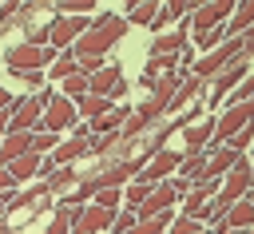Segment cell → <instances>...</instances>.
<instances>
[{"label": "cell", "instance_id": "cell-1", "mask_svg": "<svg viewBox=\"0 0 254 234\" xmlns=\"http://www.w3.org/2000/svg\"><path fill=\"white\" fill-rule=\"evenodd\" d=\"M127 28H131L127 16H119V12H103L99 20H91V32L71 48V56H75V59H83V56H99V59H103V52H111V48L127 36Z\"/></svg>", "mask_w": 254, "mask_h": 234}, {"label": "cell", "instance_id": "cell-2", "mask_svg": "<svg viewBox=\"0 0 254 234\" xmlns=\"http://www.w3.org/2000/svg\"><path fill=\"white\" fill-rule=\"evenodd\" d=\"M56 59H60L56 48H36V44H28V40L4 52V63H8L12 75H20V71H44V67H52Z\"/></svg>", "mask_w": 254, "mask_h": 234}, {"label": "cell", "instance_id": "cell-3", "mask_svg": "<svg viewBox=\"0 0 254 234\" xmlns=\"http://www.w3.org/2000/svg\"><path fill=\"white\" fill-rule=\"evenodd\" d=\"M234 8L238 4H230V0H214V4H198L194 12H190V32L194 36H206V32H214V28H226L230 24V16H234Z\"/></svg>", "mask_w": 254, "mask_h": 234}, {"label": "cell", "instance_id": "cell-4", "mask_svg": "<svg viewBox=\"0 0 254 234\" xmlns=\"http://www.w3.org/2000/svg\"><path fill=\"white\" fill-rule=\"evenodd\" d=\"M254 127V103H238V107H226L218 115V135H214V147H226L238 131Z\"/></svg>", "mask_w": 254, "mask_h": 234}, {"label": "cell", "instance_id": "cell-5", "mask_svg": "<svg viewBox=\"0 0 254 234\" xmlns=\"http://www.w3.org/2000/svg\"><path fill=\"white\" fill-rule=\"evenodd\" d=\"M79 123V107L67 99V95H56L48 107H44V131H52V135H64L67 127H75Z\"/></svg>", "mask_w": 254, "mask_h": 234}, {"label": "cell", "instance_id": "cell-6", "mask_svg": "<svg viewBox=\"0 0 254 234\" xmlns=\"http://www.w3.org/2000/svg\"><path fill=\"white\" fill-rule=\"evenodd\" d=\"M115 214H119V210H103V206L87 202V206L75 210V226H71V234H107V230L115 226Z\"/></svg>", "mask_w": 254, "mask_h": 234}, {"label": "cell", "instance_id": "cell-7", "mask_svg": "<svg viewBox=\"0 0 254 234\" xmlns=\"http://www.w3.org/2000/svg\"><path fill=\"white\" fill-rule=\"evenodd\" d=\"M183 159H187L183 151H159V155H155V159L147 163V171H143L139 178H143V182H151V186H159V182H167L171 175H179Z\"/></svg>", "mask_w": 254, "mask_h": 234}, {"label": "cell", "instance_id": "cell-8", "mask_svg": "<svg viewBox=\"0 0 254 234\" xmlns=\"http://www.w3.org/2000/svg\"><path fill=\"white\" fill-rule=\"evenodd\" d=\"M250 171H254V167H250V163L242 159V163H238V167H234V171H230V175L222 178V198H226L230 206H234V202H242V198L250 194V186H254Z\"/></svg>", "mask_w": 254, "mask_h": 234}, {"label": "cell", "instance_id": "cell-9", "mask_svg": "<svg viewBox=\"0 0 254 234\" xmlns=\"http://www.w3.org/2000/svg\"><path fill=\"white\" fill-rule=\"evenodd\" d=\"M91 95H107L111 103L127 95V83H123V75H119V67H115V63H107L99 75H91Z\"/></svg>", "mask_w": 254, "mask_h": 234}, {"label": "cell", "instance_id": "cell-10", "mask_svg": "<svg viewBox=\"0 0 254 234\" xmlns=\"http://www.w3.org/2000/svg\"><path fill=\"white\" fill-rule=\"evenodd\" d=\"M206 155H210V159H206V178H226V175L242 163V155H238L234 147H214V143H210Z\"/></svg>", "mask_w": 254, "mask_h": 234}, {"label": "cell", "instance_id": "cell-11", "mask_svg": "<svg viewBox=\"0 0 254 234\" xmlns=\"http://www.w3.org/2000/svg\"><path fill=\"white\" fill-rule=\"evenodd\" d=\"M32 151V135L28 131H8L4 139H0V167H12L16 159H24Z\"/></svg>", "mask_w": 254, "mask_h": 234}, {"label": "cell", "instance_id": "cell-12", "mask_svg": "<svg viewBox=\"0 0 254 234\" xmlns=\"http://www.w3.org/2000/svg\"><path fill=\"white\" fill-rule=\"evenodd\" d=\"M214 135H218V119H198L194 127H187L183 131V143H187V151H202V147H210L214 143Z\"/></svg>", "mask_w": 254, "mask_h": 234}, {"label": "cell", "instance_id": "cell-13", "mask_svg": "<svg viewBox=\"0 0 254 234\" xmlns=\"http://www.w3.org/2000/svg\"><path fill=\"white\" fill-rule=\"evenodd\" d=\"M83 155H91V139H83V135H71V139H64V143L52 151L56 167H71V163L83 159Z\"/></svg>", "mask_w": 254, "mask_h": 234}, {"label": "cell", "instance_id": "cell-14", "mask_svg": "<svg viewBox=\"0 0 254 234\" xmlns=\"http://www.w3.org/2000/svg\"><path fill=\"white\" fill-rule=\"evenodd\" d=\"M250 28H254V0H246V4H238V8H234V16H230L226 32H230V40H242Z\"/></svg>", "mask_w": 254, "mask_h": 234}, {"label": "cell", "instance_id": "cell-15", "mask_svg": "<svg viewBox=\"0 0 254 234\" xmlns=\"http://www.w3.org/2000/svg\"><path fill=\"white\" fill-rule=\"evenodd\" d=\"M159 12H163V4H155V0H139V4H131V8H127V24H139V28H151Z\"/></svg>", "mask_w": 254, "mask_h": 234}, {"label": "cell", "instance_id": "cell-16", "mask_svg": "<svg viewBox=\"0 0 254 234\" xmlns=\"http://www.w3.org/2000/svg\"><path fill=\"white\" fill-rule=\"evenodd\" d=\"M206 151H187V159H183V167H179V178H187V182H198L202 175H206Z\"/></svg>", "mask_w": 254, "mask_h": 234}, {"label": "cell", "instance_id": "cell-17", "mask_svg": "<svg viewBox=\"0 0 254 234\" xmlns=\"http://www.w3.org/2000/svg\"><path fill=\"white\" fill-rule=\"evenodd\" d=\"M226 226H234L238 234H246V230H254V202H234L230 206V214H226Z\"/></svg>", "mask_w": 254, "mask_h": 234}, {"label": "cell", "instance_id": "cell-18", "mask_svg": "<svg viewBox=\"0 0 254 234\" xmlns=\"http://www.w3.org/2000/svg\"><path fill=\"white\" fill-rule=\"evenodd\" d=\"M40 163H44V155L28 151V155H24V159H16L8 171H12V178H16V182H28V178H36V175H40Z\"/></svg>", "mask_w": 254, "mask_h": 234}, {"label": "cell", "instance_id": "cell-19", "mask_svg": "<svg viewBox=\"0 0 254 234\" xmlns=\"http://www.w3.org/2000/svg\"><path fill=\"white\" fill-rule=\"evenodd\" d=\"M151 194H155V186H151V182H143V178H135V182H127V186H123V202H127V210H139Z\"/></svg>", "mask_w": 254, "mask_h": 234}, {"label": "cell", "instance_id": "cell-20", "mask_svg": "<svg viewBox=\"0 0 254 234\" xmlns=\"http://www.w3.org/2000/svg\"><path fill=\"white\" fill-rule=\"evenodd\" d=\"M75 210H79V206H75ZM75 210L64 206V202H56L52 222H48V234H71V226H75Z\"/></svg>", "mask_w": 254, "mask_h": 234}, {"label": "cell", "instance_id": "cell-21", "mask_svg": "<svg viewBox=\"0 0 254 234\" xmlns=\"http://www.w3.org/2000/svg\"><path fill=\"white\" fill-rule=\"evenodd\" d=\"M48 75H52L56 83H64V79H71V75H79V59H75L71 52H64V56H60V59H56V63L48 67Z\"/></svg>", "mask_w": 254, "mask_h": 234}, {"label": "cell", "instance_id": "cell-22", "mask_svg": "<svg viewBox=\"0 0 254 234\" xmlns=\"http://www.w3.org/2000/svg\"><path fill=\"white\" fill-rule=\"evenodd\" d=\"M91 8H95V0H60V4H52L56 16H87Z\"/></svg>", "mask_w": 254, "mask_h": 234}, {"label": "cell", "instance_id": "cell-23", "mask_svg": "<svg viewBox=\"0 0 254 234\" xmlns=\"http://www.w3.org/2000/svg\"><path fill=\"white\" fill-rule=\"evenodd\" d=\"M75 182H79V178H75V171H71V167H60V171L48 178V190H52V194H64V190H71Z\"/></svg>", "mask_w": 254, "mask_h": 234}, {"label": "cell", "instance_id": "cell-24", "mask_svg": "<svg viewBox=\"0 0 254 234\" xmlns=\"http://www.w3.org/2000/svg\"><path fill=\"white\" fill-rule=\"evenodd\" d=\"M91 202H95V206H103V210H119V202H123V186H103Z\"/></svg>", "mask_w": 254, "mask_h": 234}, {"label": "cell", "instance_id": "cell-25", "mask_svg": "<svg viewBox=\"0 0 254 234\" xmlns=\"http://www.w3.org/2000/svg\"><path fill=\"white\" fill-rule=\"evenodd\" d=\"M202 230H206V226H202L198 218H187V214H179V218L171 222V230H167V234H202Z\"/></svg>", "mask_w": 254, "mask_h": 234}, {"label": "cell", "instance_id": "cell-26", "mask_svg": "<svg viewBox=\"0 0 254 234\" xmlns=\"http://www.w3.org/2000/svg\"><path fill=\"white\" fill-rule=\"evenodd\" d=\"M56 147H60V135H52V131H36V135H32V151H36V155L56 151Z\"/></svg>", "mask_w": 254, "mask_h": 234}, {"label": "cell", "instance_id": "cell-27", "mask_svg": "<svg viewBox=\"0 0 254 234\" xmlns=\"http://www.w3.org/2000/svg\"><path fill=\"white\" fill-rule=\"evenodd\" d=\"M16 79H24L28 87H44V71H20Z\"/></svg>", "mask_w": 254, "mask_h": 234}, {"label": "cell", "instance_id": "cell-28", "mask_svg": "<svg viewBox=\"0 0 254 234\" xmlns=\"http://www.w3.org/2000/svg\"><path fill=\"white\" fill-rule=\"evenodd\" d=\"M16 186H20V182L12 178V171H8V167H0V194H4V190H16Z\"/></svg>", "mask_w": 254, "mask_h": 234}, {"label": "cell", "instance_id": "cell-29", "mask_svg": "<svg viewBox=\"0 0 254 234\" xmlns=\"http://www.w3.org/2000/svg\"><path fill=\"white\" fill-rule=\"evenodd\" d=\"M12 107H16V99L8 95V87H0V111H12Z\"/></svg>", "mask_w": 254, "mask_h": 234}, {"label": "cell", "instance_id": "cell-30", "mask_svg": "<svg viewBox=\"0 0 254 234\" xmlns=\"http://www.w3.org/2000/svg\"><path fill=\"white\" fill-rule=\"evenodd\" d=\"M8 123H12V111H0V139L8 135Z\"/></svg>", "mask_w": 254, "mask_h": 234}, {"label": "cell", "instance_id": "cell-31", "mask_svg": "<svg viewBox=\"0 0 254 234\" xmlns=\"http://www.w3.org/2000/svg\"><path fill=\"white\" fill-rule=\"evenodd\" d=\"M242 44H246V56H254V28H250V32L242 36Z\"/></svg>", "mask_w": 254, "mask_h": 234}, {"label": "cell", "instance_id": "cell-32", "mask_svg": "<svg viewBox=\"0 0 254 234\" xmlns=\"http://www.w3.org/2000/svg\"><path fill=\"white\" fill-rule=\"evenodd\" d=\"M246 202H254V186H250V194H246Z\"/></svg>", "mask_w": 254, "mask_h": 234}, {"label": "cell", "instance_id": "cell-33", "mask_svg": "<svg viewBox=\"0 0 254 234\" xmlns=\"http://www.w3.org/2000/svg\"><path fill=\"white\" fill-rule=\"evenodd\" d=\"M0 234H8V226H4V218H0Z\"/></svg>", "mask_w": 254, "mask_h": 234}, {"label": "cell", "instance_id": "cell-34", "mask_svg": "<svg viewBox=\"0 0 254 234\" xmlns=\"http://www.w3.org/2000/svg\"><path fill=\"white\" fill-rule=\"evenodd\" d=\"M250 155H254V147H250Z\"/></svg>", "mask_w": 254, "mask_h": 234}, {"label": "cell", "instance_id": "cell-35", "mask_svg": "<svg viewBox=\"0 0 254 234\" xmlns=\"http://www.w3.org/2000/svg\"><path fill=\"white\" fill-rule=\"evenodd\" d=\"M246 234H254V230H246Z\"/></svg>", "mask_w": 254, "mask_h": 234}, {"label": "cell", "instance_id": "cell-36", "mask_svg": "<svg viewBox=\"0 0 254 234\" xmlns=\"http://www.w3.org/2000/svg\"><path fill=\"white\" fill-rule=\"evenodd\" d=\"M250 178H254V171H250Z\"/></svg>", "mask_w": 254, "mask_h": 234}]
</instances>
